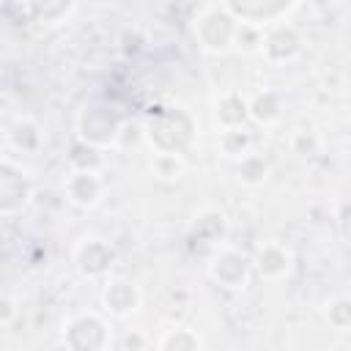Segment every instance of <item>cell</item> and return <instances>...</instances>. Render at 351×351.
<instances>
[{
	"label": "cell",
	"mask_w": 351,
	"mask_h": 351,
	"mask_svg": "<svg viewBox=\"0 0 351 351\" xmlns=\"http://www.w3.org/2000/svg\"><path fill=\"white\" fill-rule=\"evenodd\" d=\"M192 33H195V41H197V47L203 52L222 55V52H228L233 47L236 19L228 14L225 3H208L195 14Z\"/></svg>",
	"instance_id": "cell-1"
},
{
	"label": "cell",
	"mask_w": 351,
	"mask_h": 351,
	"mask_svg": "<svg viewBox=\"0 0 351 351\" xmlns=\"http://www.w3.org/2000/svg\"><path fill=\"white\" fill-rule=\"evenodd\" d=\"M60 340L66 351H107L112 343V329L104 315L93 310H82L66 318Z\"/></svg>",
	"instance_id": "cell-2"
},
{
	"label": "cell",
	"mask_w": 351,
	"mask_h": 351,
	"mask_svg": "<svg viewBox=\"0 0 351 351\" xmlns=\"http://www.w3.org/2000/svg\"><path fill=\"white\" fill-rule=\"evenodd\" d=\"M192 134H195V121L181 107L165 110L148 123L151 145H156V151H165V154H181L184 156V151L192 143Z\"/></svg>",
	"instance_id": "cell-3"
},
{
	"label": "cell",
	"mask_w": 351,
	"mask_h": 351,
	"mask_svg": "<svg viewBox=\"0 0 351 351\" xmlns=\"http://www.w3.org/2000/svg\"><path fill=\"white\" fill-rule=\"evenodd\" d=\"M77 134L85 145L90 148H107V145H115L118 134H121V121L115 118V112L104 104H85L77 115Z\"/></svg>",
	"instance_id": "cell-4"
},
{
	"label": "cell",
	"mask_w": 351,
	"mask_h": 351,
	"mask_svg": "<svg viewBox=\"0 0 351 351\" xmlns=\"http://www.w3.org/2000/svg\"><path fill=\"white\" fill-rule=\"evenodd\" d=\"M250 274H252V261L236 250V247H228V244H219L208 261V277L214 282H219L222 288H230V291H241L247 288L250 282Z\"/></svg>",
	"instance_id": "cell-5"
},
{
	"label": "cell",
	"mask_w": 351,
	"mask_h": 351,
	"mask_svg": "<svg viewBox=\"0 0 351 351\" xmlns=\"http://www.w3.org/2000/svg\"><path fill=\"white\" fill-rule=\"evenodd\" d=\"M258 52L271 66L291 63L302 52V36H299V30L288 19L274 22V25H269V27L261 30V47H258Z\"/></svg>",
	"instance_id": "cell-6"
},
{
	"label": "cell",
	"mask_w": 351,
	"mask_h": 351,
	"mask_svg": "<svg viewBox=\"0 0 351 351\" xmlns=\"http://www.w3.org/2000/svg\"><path fill=\"white\" fill-rule=\"evenodd\" d=\"M228 14L236 19V22H244V25H252V27H269L274 22H282L291 16V11H296L299 5L296 3H285V0H228L225 3Z\"/></svg>",
	"instance_id": "cell-7"
},
{
	"label": "cell",
	"mask_w": 351,
	"mask_h": 351,
	"mask_svg": "<svg viewBox=\"0 0 351 351\" xmlns=\"http://www.w3.org/2000/svg\"><path fill=\"white\" fill-rule=\"evenodd\" d=\"M74 266L82 277L88 280H99V277H107L112 263H115V250L110 241L99 239V236H82L77 244H74Z\"/></svg>",
	"instance_id": "cell-8"
},
{
	"label": "cell",
	"mask_w": 351,
	"mask_h": 351,
	"mask_svg": "<svg viewBox=\"0 0 351 351\" xmlns=\"http://www.w3.org/2000/svg\"><path fill=\"white\" fill-rule=\"evenodd\" d=\"M30 195H33V186L27 173L11 159H0V217L22 211Z\"/></svg>",
	"instance_id": "cell-9"
},
{
	"label": "cell",
	"mask_w": 351,
	"mask_h": 351,
	"mask_svg": "<svg viewBox=\"0 0 351 351\" xmlns=\"http://www.w3.org/2000/svg\"><path fill=\"white\" fill-rule=\"evenodd\" d=\"M140 288L126 280V277H107L104 288H101V307L107 315L112 318H129L132 313L140 310Z\"/></svg>",
	"instance_id": "cell-10"
},
{
	"label": "cell",
	"mask_w": 351,
	"mask_h": 351,
	"mask_svg": "<svg viewBox=\"0 0 351 351\" xmlns=\"http://www.w3.org/2000/svg\"><path fill=\"white\" fill-rule=\"evenodd\" d=\"M63 192H66L69 203H74L80 208H93V206H99V200L104 195V178L99 170H71L63 178Z\"/></svg>",
	"instance_id": "cell-11"
},
{
	"label": "cell",
	"mask_w": 351,
	"mask_h": 351,
	"mask_svg": "<svg viewBox=\"0 0 351 351\" xmlns=\"http://www.w3.org/2000/svg\"><path fill=\"white\" fill-rule=\"evenodd\" d=\"M252 261V269L263 277V280H282L288 271H291V263H293V255L285 244L280 241H266L258 247L255 258Z\"/></svg>",
	"instance_id": "cell-12"
},
{
	"label": "cell",
	"mask_w": 351,
	"mask_h": 351,
	"mask_svg": "<svg viewBox=\"0 0 351 351\" xmlns=\"http://www.w3.org/2000/svg\"><path fill=\"white\" fill-rule=\"evenodd\" d=\"M214 115H217V121H219L222 129H239L250 118L247 115V99L241 93H236V90H228V93H222L217 99Z\"/></svg>",
	"instance_id": "cell-13"
},
{
	"label": "cell",
	"mask_w": 351,
	"mask_h": 351,
	"mask_svg": "<svg viewBox=\"0 0 351 351\" xmlns=\"http://www.w3.org/2000/svg\"><path fill=\"white\" fill-rule=\"evenodd\" d=\"M247 115L255 121V123H274L280 115H282V101L274 90H261L255 93L252 99H247Z\"/></svg>",
	"instance_id": "cell-14"
},
{
	"label": "cell",
	"mask_w": 351,
	"mask_h": 351,
	"mask_svg": "<svg viewBox=\"0 0 351 351\" xmlns=\"http://www.w3.org/2000/svg\"><path fill=\"white\" fill-rule=\"evenodd\" d=\"M192 230H195L200 239L211 241V244H222V236H225V217H222V211H217V208L200 211V214L195 217Z\"/></svg>",
	"instance_id": "cell-15"
},
{
	"label": "cell",
	"mask_w": 351,
	"mask_h": 351,
	"mask_svg": "<svg viewBox=\"0 0 351 351\" xmlns=\"http://www.w3.org/2000/svg\"><path fill=\"white\" fill-rule=\"evenodd\" d=\"M236 173H239V181L247 184V186H258L266 181L269 176V162L258 154V151H250L247 156H241L236 162Z\"/></svg>",
	"instance_id": "cell-16"
},
{
	"label": "cell",
	"mask_w": 351,
	"mask_h": 351,
	"mask_svg": "<svg viewBox=\"0 0 351 351\" xmlns=\"http://www.w3.org/2000/svg\"><path fill=\"white\" fill-rule=\"evenodd\" d=\"M159 351H200V337L189 326H170L159 337Z\"/></svg>",
	"instance_id": "cell-17"
},
{
	"label": "cell",
	"mask_w": 351,
	"mask_h": 351,
	"mask_svg": "<svg viewBox=\"0 0 351 351\" xmlns=\"http://www.w3.org/2000/svg\"><path fill=\"white\" fill-rule=\"evenodd\" d=\"M219 148H222L225 156H230V159L239 162L241 156H247L252 151V137H250V132L244 126H239V129H222L219 132Z\"/></svg>",
	"instance_id": "cell-18"
},
{
	"label": "cell",
	"mask_w": 351,
	"mask_h": 351,
	"mask_svg": "<svg viewBox=\"0 0 351 351\" xmlns=\"http://www.w3.org/2000/svg\"><path fill=\"white\" fill-rule=\"evenodd\" d=\"M186 170V162L181 154H165V151H156L154 159H151V173L159 178V181H178Z\"/></svg>",
	"instance_id": "cell-19"
},
{
	"label": "cell",
	"mask_w": 351,
	"mask_h": 351,
	"mask_svg": "<svg viewBox=\"0 0 351 351\" xmlns=\"http://www.w3.org/2000/svg\"><path fill=\"white\" fill-rule=\"evenodd\" d=\"M8 140H11V148H16V151H33L41 145V132L30 118H19V121H14Z\"/></svg>",
	"instance_id": "cell-20"
},
{
	"label": "cell",
	"mask_w": 351,
	"mask_h": 351,
	"mask_svg": "<svg viewBox=\"0 0 351 351\" xmlns=\"http://www.w3.org/2000/svg\"><path fill=\"white\" fill-rule=\"evenodd\" d=\"M77 11L74 3H33L30 5V14H33V22H41V25H60L66 22L71 14Z\"/></svg>",
	"instance_id": "cell-21"
},
{
	"label": "cell",
	"mask_w": 351,
	"mask_h": 351,
	"mask_svg": "<svg viewBox=\"0 0 351 351\" xmlns=\"http://www.w3.org/2000/svg\"><path fill=\"white\" fill-rule=\"evenodd\" d=\"M326 321L337 332H346L348 329V324H351V302H348V296L340 293L332 302H326Z\"/></svg>",
	"instance_id": "cell-22"
},
{
	"label": "cell",
	"mask_w": 351,
	"mask_h": 351,
	"mask_svg": "<svg viewBox=\"0 0 351 351\" xmlns=\"http://www.w3.org/2000/svg\"><path fill=\"white\" fill-rule=\"evenodd\" d=\"M233 47L241 52H258L261 47V27L236 22V33H233Z\"/></svg>",
	"instance_id": "cell-23"
},
{
	"label": "cell",
	"mask_w": 351,
	"mask_h": 351,
	"mask_svg": "<svg viewBox=\"0 0 351 351\" xmlns=\"http://www.w3.org/2000/svg\"><path fill=\"white\" fill-rule=\"evenodd\" d=\"M16 318V302L11 296H0V324H8Z\"/></svg>",
	"instance_id": "cell-24"
}]
</instances>
